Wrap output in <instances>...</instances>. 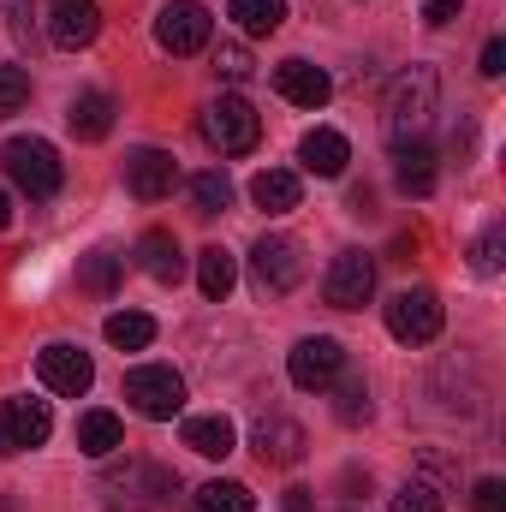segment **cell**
Masks as SVG:
<instances>
[{"label":"cell","mask_w":506,"mask_h":512,"mask_svg":"<svg viewBox=\"0 0 506 512\" xmlns=\"http://www.w3.org/2000/svg\"><path fill=\"white\" fill-rule=\"evenodd\" d=\"M30 102V66H0V120H12Z\"/></svg>","instance_id":"obj_34"},{"label":"cell","mask_w":506,"mask_h":512,"mask_svg":"<svg viewBox=\"0 0 506 512\" xmlns=\"http://www.w3.org/2000/svg\"><path fill=\"white\" fill-rule=\"evenodd\" d=\"M471 512H506V483L501 477H483L471 489Z\"/></svg>","instance_id":"obj_35"},{"label":"cell","mask_w":506,"mask_h":512,"mask_svg":"<svg viewBox=\"0 0 506 512\" xmlns=\"http://www.w3.org/2000/svg\"><path fill=\"white\" fill-rule=\"evenodd\" d=\"M36 376L48 393H60V399H78V393H90L96 382V364H90V352H78V346H42V358H36Z\"/></svg>","instance_id":"obj_11"},{"label":"cell","mask_w":506,"mask_h":512,"mask_svg":"<svg viewBox=\"0 0 506 512\" xmlns=\"http://www.w3.org/2000/svg\"><path fill=\"white\" fill-rule=\"evenodd\" d=\"M304 245L298 239H286V233H262L251 245V280L256 292H268V298H286L298 280H304Z\"/></svg>","instance_id":"obj_5"},{"label":"cell","mask_w":506,"mask_h":512,"mask_svg":"<svg viewBox=\"0 0 506 512\" xmlns=\"http://www.w3.org/2000/svg\"><path fill=\"white\" fill-rule=\"evenodd\" d=\"M346 512H352V507H346Z\"/></svg>","instance_id":"obj_40"},{"label":"cell","mask_w":506,"mask_h":512,"mask_svg":"<svg viewBox=\"0 0 506 512\" xmlns=\"http://www.w3.org/2000/svg\"><path fill=\"white\" fill-rule=\"evenodd\" d=\"M417 471H423V483H429L435 495H453V489H459V465H453L447 453H435V447H423Z\"/></svg>","instance_id":"obj_33"},{"label":"cell","mask_w":506,"mask_h":512,"mask_svg":"<svg viewBox=\"0 0 506 512\" xmlns=\"http://www.w3.org/2000/svg\"><path fill=\"white\" fill-rule=\"evenodd\" d=\"M477 72H483V78H501V72H506V42H501V36H489V42H483V66H477Z\"/></svg>","instance_id":"obj_37"},{"label":"cell","mask_w":506,"mask_h":512,"mask_svg":"<svg viewBox=\"0 0 506 512\" xmlns=\"http://www.w3.org/2000/svg\"><path fill=\"white\" fill-rule=\"evenodd\" d=\"M126 405L149 423H167L185 411V376L173 364H137L126 370Z\"/></svg>","instance_id":"obj_3"},{"label":"cell","mask_w":506,"mask_h":512,"mask_svg":"<svg viewBox=\"0 0 506 512\" xmlns=\"http://www.w3.org/2000/svg\"><path fill=\"white\" fill-rule=\"evenodd\" d=\"M185 447L203 453V459H227V453L239 447V429H233V417L209 411V417H191V423H185Z\"/></svg>","instance_id":"obj_21"},{"label":"cell","mask_w":506,"mask_h":512,"mask_svg":"<svg viewBox=\"0 0 506 512\" xmlns=\"http://www.w3.org/2000/svg\"><path fill=\"white\" fill-rule=\"evenodd\" d=\"M435 102H441L435 66H405V72L387 84V102H381V131H387V143H393V149L423 143V131L435 120Z\"/></svg>","instance_id":"obj_1"},{"label":"cell","mask_w":506,"mask_h":512,"mask_svg":"<svg viewBox=\"0 0 506 512\" xmlns=\"http://www.w3.org/2000/svg\"><path fill=\"white\" fill-rule=\"evenodd\" d=\"M286 512H310V489H286V501H280Z\"/></svg>","instance_id":"obj_38"},{"label":"cell","mask_w":506,"mask_h":512,"mask_svg":"<svg viewBox=\"0 0 506 512\" xmlns=\"http://www.w3.org/2000/svg\"><path fill=\"white\" fill-rule=\"evenodd\" d=\"M197 131H203V143L221 149V155H251L256 137H262V120H256V108L245 96H215V102L203 108Z\"/></svg>","instance_id":"obj_4"},{"label":"cell","mask_w":506,"mask_h":512,"mask_svg":"<svg viewBox=\"0 0 506 512\" xmlns=\"http://www.w3.org/2000/svg\"><path fill=\"white\" fill-rule=\"evenodd\" d=\"M191 512H256V495L245 483H203L191 495Z\"/></svg>","instance_id":"obj_29"},{"label":"cell","mask_w":506,"mask_h":512,"mask_svg":"<svg viewBox=\"0 0 506 512\" xmlns=\"http://www.w3.org/2000/svg\"><path fill=\"white\" fill-rule=\"evenodd\" d=\"M334 417L346 423V429H358V423H370V387L364 376H334Z\"/></svg>","instance_id":"obj_27"},{"label":"cell","mask_w":506,"mask_h":512,"mask_svg":"<svg viewBox=\"0 0 506 512\" xmlns=\"http://www.w3.org/2000/svg\"><path fill=\"white\" fill-rule=\"evenodd\" d=\"M78 447H84L90 459H108V453L126 447V423H120L114 411H84V417H78Z\"/></svg>","instance_id":"obj_22"},{"label":"cell","mask_w":506,"mask_h":512,"mask_svg":"<svg viewBox=\"0 0 506 512\" xmlns=\"http://www.w3.org/2000/svg\"><path fill=\"white\" fill-rule=\"evenodd\" d=\"M227 18L245 30V36H274L286 24V0H233Z\"/></svg>","instance_id":"obj_25"},{"label":"cell","mask_w":506,"mask_h":512,"mask_svg":"<svg viewBox=\"0 0 506 512\" xmlns=\"http://www.w3.org/2000/svg\"><path fill=\"white\" fill-rule=\"evenodd\" d=\"M459 12H465V0H429V6H423V24H429V30H447Z\"/></svg>","instance_id":"obj_36"},{"label":"cell","mask_w":506,"mask_h":512,"mask_svg":"<svg viewBox=\"0 0 506 512\" xmlns=\"http://www.w3.org/2000/svg\"><path fill=\"white\" fill-rule=\"evenodd\" d=\"M501 262H506V227L495 221V227H483V239L471 245V268H477V274H501Z\"/></svg>","instance_id":"obj_32"},{"label":"cell","mask_w":506,"mask_h":512,"mask_svg":"<svg viewBox=\"0 0 506 512\" xmlns=\"http://www.w3.org/2000/svg\"><path fill=\"white\" fill-rule=\"evenodd\" d=\"M173 179H179V167H173L167 149H131L126 155V185L137 203H161L173 191Z\"/></svg>","instance_id":"obj_13"},{"label":"cell","mask_w":506,"mask_h":512,"mask_svg":"<svg viewBox=\"0 0 506 512\" xmlns=\"http://www.w3.org/2000/svg\"><path fill=\"white\" fill-rule=\"evenodd\" d=\"M387 512H441V495H435L423 477H411V483H399V489L387 495Z\"/></svg>","instance_id":"obj_31"},{"label":"cell","mask_w":506,"mask_h":512,"mask_svg":"<svg viewBox=\"0 0 506 512\" xmlns=\"http://www.w3.org/2000/svg\"><path fill=\"white\" fill-rule=\"evenodd\" d=\"M120 274H126V256H114V251H90L78 262V286L96 292V298H114L120 292Z\"/></svg>","instance_id":"obj_24"},{"label":"cell","mask_w":506,"mask_h":512,"mask_svg":"<svg viewBox=\"0 0 506 512\" xmlns=\"http://www.w3.org/2000/svg\"><path fill=\"white\" fill-rule=\"evenodd\" d=\"M0 227H12V197L0 191Z\"/></svg>","instance_id":"obj_39"},{"label":"cell","mask_w":506,"mask_h":512,"mask_svg":"<svg viewBox=\"0 0 506 512\" xmlns=\"http://www.w3.org/2000/svg\"><path fill=\"white\" fill-rule=\"evenodd\" d=\"M0 167H6V179H12L30 203H48V197L66 185V161H60V149H54L48 137H12V143L0 149Z\"/></svg>","instance_id":"obj_2"},{"label":"cell","mask_w":506,"mask_h":512,"mask_svg":"<svg viewBox=\"0 0 506 512\" xmlns=\"http://www.w3.org/2000/svg\"><path fill=\"white\" fill-rule=\"evenodd\" d=\"M274 90L292 102V108H328V96H334V78L322 72V66H310V60H286V66H274Z\"/></svg>","instance_id":"obj_14"},{"label":"cell","mask_w":506,"mask_h":512,"mask_svg":"<svg viewBox=\"0 0 506 512\" xmlns=\"http://www.w3.org/2000/svg\"><path fill=\"white\" fill-rule=\"evenodd\" d=\"M191 203H197V215H221V209H233V179H227L221 167L191 173Z\"/></svg>","instance_id":"obj_28"},{"label":"cell","mask_w":506,"mask_h":512,"mask_svg":"<svg viewBox=\"0 0 506 512\" xmlns=\"http://www.w3.org/2000/svg\"><path fill=\"white\" fill-rule=\"evenodd\" d=\"M387 334L399 346H429L441 334V298L429 286H405L387 298Z\"/></svg>","instance_id":"obj_7"},{"label":"cell","mask_w":506,"mask_h":512,"mask_svg":"<svg viewBox=\"0 0 506 512\" xmlns=\"http://www.w3.org/2000/svg\"><path fill=\"white\" fill-rule=\"evenodd\" d=\"M370 292H376V256L370 251H340L334 262H328V274H322V298H328L334 310H364Z\"/></svg>","instance_id":"obj_8"},{"label":"cell","mask_w":506,"mask_h":512,"mask_svg":"<svg viewBox=\"0 0 506 512\" xmlns=\"http://www.w3.org/2000/svg\"><path fill=\"white\" fill-rule=\"evenodd\" d=\"M102 334H108V346H120V352H143V346L155 340V322H149L143 310H114V316L102 322Z\"/></svg>","instance_id":"obj_26"},{"label":"cell","mask_w":506,"mask_h":512,"mask_svg":"<svg viewBox=\"0 0 506 512\" xmlns=\"http://www.w3.org/2000/svg\"><path fill=\"white\" fill-rule=\"evenodd\" d=\"M66 126L78 143H102L108 131H114V96H102V90H84V96H72V108H66Z\"/></svg>","instance_id":"obj_18"},{"label":"cell","mask_w":506,"mask_h":512,"mask_svg":"<svg viewBox=\"0 0 506 512\" xmlns=\"http://www.w3.org/2000/svg\"><path fill=\"white\" fill-rule=\"evenodd\" d=\"M340 370H346V346H340L334 334H310V340H298L292 358H286V376H292V387H304V393L334 387Z\"/></svg>","instance_id":"obj_9"},{"label":"cell","mask_w":506,"mask_h":512,"mask_svg":"<svg viewBox=\"0 0 506 512\" xmlns=\"http://www.w3.org/2000/svg\"><path fill=\"white\" fill-rule=\"evenodd\" d=\"M96 36H102V6H96V0H54V6H48V42H54V48L78 54V48H90Z\"/></svg>","instance_id":"obj_12"},{"label":"cell","mask_w":506,"mask_h":512,"mask_svg":"<svg viewBox=\"0 0 506 512\" xmlns=\"http://www.w3.org/2000/svg\"><path fill=\"white\" fill-rule=\"evenodd\" d=\"M215 78H227V84H251L256 78V60L245 42H221L215 48Z\"/></svg>","instance_id":"obj_30"},{"label":"cell","mask_w":506,"mask_h":512,"mask_svg":"<svg viewBox=\"0 0 506 512\" xmlns=\"http://www.w3.org/2000/svg\"><path fill=\"white\" fill-rule=\"evenodd\" d=\"M233 280H239V262H233V251H221V245L197 251V286H203V298H209V304H221V298L233 292Z\"/></svg>","instance_id":"obj_23"},{"label":"cell","mask_w":506,"mask_h":512,"mask_svg":"<svg viewBox=\"0 0 506 512\" xmlns=\"http://www.w3.org/2000/svg\"><path fill=\"white\" fill-rule=\"evenodd\" d=\"M298 161H304L316 179H340V173H346V161H352V143H346L334 126H316V131H304Z\"/></svg>","instance_id":"obj_16"},{"label":"cell","mask_w":506,"mask_h":512,"mask_svg":"<svg viewBox=\"0 0 506 512\" xmlns=\"http://www.w3.org/2000/svg\"><path fill=\"white\" fill-rule=\"evenodd\" d=\"M393 179H399L405 197H429V191H435V149H429V143L393 149Z\"/></svg>","instance_id":"obj_20"},{"label":"cell","mask_w":506,"mask_h":512,"mask_svg":"<svg viewBox=\"0 0 506 512\" xmlns=\"http://www.w3.org/2000/svg\"><path fill=\"white\" fill-rule=\"evenodd\" d=\"M209 36H215V12H209L203 0H167V6L155 12V42H161L167 54H203Z\"/></svg>","instance_id":"obj_6"},{"label":"cell","mask_w":506,"mask_h":512,"mask_svg":"<svg viewBox=\"0 0 506 512\" xmlns=\"http://www.w3.org/2000/svg\"><path fill=\"white\" fill-rule=\"evenodd\" d=\"M298 197H304V185H298V173H286V167H262L251 179V203L262 215H286V209H298Z\"/></svg>","instance_id":"obj_19"},{"label":"cell","mask_w":506,"mask_h":512,"mask_svg":"<svg viewBox=\"0 0 506 512\" xmlns=\"http://www.w3.org/2000/svg\"><path fill=\"white\" fill-rule=\"evenodd\" d=\"M48 435H54V411H48V399H30V393L0 399V447L30 453V447H42Z\"/></svg>","instance_id":"obj_10"},{"label":"cell","mask_w":506,"mask_h":512,"mask_svg":"<svg viewBox=\"0 0 506 512\" xmlns=\"http://www.w3.org/2000/svg\"><path fill=\"white\" fill-rule=\"evenodd\" d=\"M251 441H256V459H262V465H298L304 447H310V435H304L298 417H262Z\"/></svg>","instance_id":"obj_15"},{"label":"cell","mask_w":506,"mask_h":512,"mask_svg":"<svg viewBox=\"0 0 506 512\" xmlns=\"http://www.w3.org/2000/svg\"><path fill=\"white\" fill-rule=\"evenodd\" d=\"M137 262H143V274L161 280V286H179V274H185V251H179V239H173L167 227H149V233H143Z\"/></svg>","instance_id":"obj_17"}]
</instances>
